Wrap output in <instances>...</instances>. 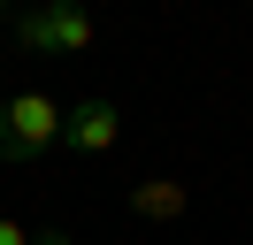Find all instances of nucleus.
<instances>
[{"label":"nucleus","instance_id":"f257e3e1","mask_svg":"<svg viewBox=\"0 0 253 245\" xmlns=\"http://www.w3.org/2000/svg\"><path fill=\"white\" fill-rule=\"evenodd\" d=\"M62 115H69V107L54 100V92H39V84L8 92V100H0V161H8V168H31L39 153H54V146H62Z\"/></svg>","mask_w":253,"mask_h":245},{"label":"nucleus","instance_id":"f03ea898","mask_svg":"<svg viewBox=\"0 0 253 245\" xmlns=\"http://www.w3.org/2000/svg\"><path fill=\"white\" fill-rule=\"evenodd\" d=\"M8 31H16V46H23V54H92V39H100V23L77 8V0H54V8H23Z\"/></svg>","mask_w":253,"mask_h":245},{"label":"nucleus","instance_id":"7ed1b4c3","mask_svg":"<svg viewBox=\"0 0 253 245\" xmlns=\"http://www.w3.org/2000/svg\"><path fill=\"white\" fill-rule=\"evenodd\" d=\"M115 138H123L115 100H77V107L62 115V146H69V153H115Z\"/></svg>","mask_w":253,"mask_h":245},{"label":"nucleus","instance_id":"20e7f679","mask_svg":"<svg viewBox=\"0 0 253 245\" xmlns=\"http://www.w3.org/2000/svg\"><path fill=\"white\" fill-rule=\"evenodd\" d=\"M192 207V192L176 176H146V184H130V214H146V222H176V214Z\"/></svg>","mask_w":253,"mask_h":245},{"label":"nucleus","instance_id":"39448f33","mask_svg":"<svg viewBox=\"0 0 253 245\" xmlns=\"http://www.w3.org/2000/svg\"><path fill=\"white\" fill-rule=\"evenodd\" d=\"M0 245H31V230H23L16 214H0Z\"/></svg>","mask_w":253,"mask_h":245},{"label":"nucleus","instance_id":"423d86ee","mask_svg":"<svg viewBox=\"0 0 253 245\" xmlns=\"http://www.w3.org/2000/svg\"><path fill=\"white\" fill-rule=\"evenodd\" d=\"M31 245H77V238H69V230H54V222H46V230H31Z\"/></svg>","mask_w":253,"mask_h":245},{"label":"nucleus","instance_id":"0eeeda50","mask_svg":"<svg viewBox=\"0 0 253 245\" xmlns=\"http://www.w3.org/2000/svg\"><path fill=\"white\" fill-rule=\"evenodd\" d=\"M8 23H16V8H8V0H0V31H8Z\"/></svg>","mask_w":253,"mask_h":245}]
</instances>
